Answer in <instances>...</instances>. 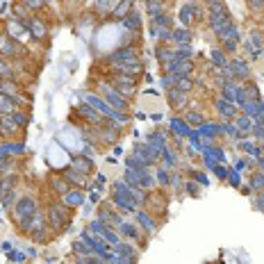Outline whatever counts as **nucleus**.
I'll return each instance as SVG.
<instances>
[{
    "label": "nucleus",
    "mask_w": 264,
    "mask_h": 264,
    "mask_svg": "<svg viewBox=\"0 0 264 264\" xmlns=\"http://www.w3.org/2000/svg\"><path fill=\"white\" fill-rule=\"evenodd\" d=\"M0 76H12V66H9V64H7V62H2V60H0Z\"/></svg>",
    "instance_id": "nucleus-11"
},
{
    "label": "nucleus",
    "mask_w": 264,
    "mask_h": 264,
    "mask_svg": "<svg viewBox=\"0 0 264 264\" xmlns=\"http://www.w3.org/2000/svg\"><path fill=\"white\" fill-rule=\"evenodd\" d=\"M246 2H248L253 9H262L264 7V0H246Z\"/></svg>",
    "instance_id": "nucleus-13"
},
{
    "label": "nucleus",
    "mask_w": 264,
    "mask_h": 264,
    "mask_svg": "<svg viewBox=\"0 0 264 264\" xmlns=\"http://www.w3.org/2000/svg\"><path fill=\"white\" fill-rule=\"evenodd\" d=\"M107 98H109V103H114V105L121 107V109L125 107V100H123L119 93H114V91H107Z\"/></svg>",
    "instance_id": "nucleus-8"
},
{
    "label": "nucleus",
    "mask_w": 264,
    "mask_h": 264,
    "mask_svg": "<svg viewBox=\"0 0 264 264\" xmlns=\"http://www.w3.org/2000/svg\"><path fill=\"white\" fill-rule=\"evenodd\" d=\"M55 189H60V191H66V185L62 180H55Z\"/></svg>",
    "instance_id": "nucleus-16"
},
{
    "label": "nucleus",
    "mask_w": 264,
    "mask_h": 264,
    "mask_svg": "<svg viewBox=\"0 0 264 264\" xmlns=\"http://www.w3.org/2000/svg\"><path fill=\"white\" fill-rule=\"evenodd\" d=\"M0 112H14V103H12V98H7V96H0Z\"/></svg>",
    "instance_id": "nucleus-7"
},
{
    "label": "nucleus",
    "mask_w": 264,
    "mask_h": 264,
    "mask_svg": "<svg viewBox=\"0 0 264 264\" xmlns=\"http://www.w3.org/2000/svg\"><path fill=\"white\" fill-rule=\"evenodd\" d=\"M25 2H28V5H30V7H41V2H44V0H25Z\"/></svg>",
    "instance_id": "nucleus-15"
},
{
    "label": "nucleus",
    "mask_w": 264,
    "mask_h": 264,
    "mask_svg": "<svg viewBox=\"0 0 264 264\" xmlns=\"http://www.w3.org/2000/svg\"><path fill=\"white\" fill-rule=\"evenodd\" d=\"M68 210L64 207V205H57L55 203L50 210H48V221H50V226L55 228V230H60V228H64L68 223Z\"/></svg>",
    "instance_id": "nucleus-1"
},
{
    "label": "nucleus",
    "mask_w": 264,
    "mask_h": 264,
    "mask_svg": "<svg viewBox=\"0 0 264 264\" xmlns=\"http://www.w3.org/2000/svg\"><path fill=\"white\" fill-rule=\"evenodd\" d=\"M233 66H234V73H237V76H242V78L248 76V66H246L244 62H234Z\"/></svg>",
    "instance_id": "nucleus-9"
},
{
    "label": "nucleus",
    "mask_w": 264,
    "mask_h": 264,
    "mask_svg": "<svg viewBox=\"0 0 264 264\" xmlns=\"http://www.w3.org/2000/svg\"><path fill=\"white\" fill-rule=\"evenodd\" d=\"M0 55H7V57L16 55V44L7 34H0Z\"/></svg>",
    "instance_id": "nucleus-6"
},
{
    "label": "nucleus",
    "mask_w": 264,
    "mask_h": 264,
    "mask_svg": "<svg viewBox=\"0 0 264 264\" xmlns=\"http://www.w3.org/2000/svg\"><path fill=\"white\" fill-rule=\"evenodd\" d=\"M130 18L128 21H125V25H128V28H139V16H137V12H130Z\"/></svg>",
    "instance_id": "nucleus-10"
},
{
    "label": "nucleus",
    "mask_w": 264,
    "mask_h": 264,
    "mask_svg": "<svg viewBox=\"0 0 264 264\" xmlns=\"http://www.w3.org/2000/svg\"><path fill=\"white\" fill-rule=\"evenodd\" d=\"M66 178H68V180H71V182H80V185H82V175H80V173H73V171H68V173H66Z\"/></svg>",
    "instance_id": "nucleus-12"
},
{
    "label": "nucleus",
    "mask_w": 264,
    "mask_h": 264,
    "mask_svg": "<svg viewBox=\"0 0 264 264\" xmlns=\"http://www.w3.org/2000/svg\"><path fill=\"white\" fill-rule=\"evenodd\" d=\"M189 87H191V82H189V80H180V87H178V89H180V91H187Z\"/></svg>",
    "instance_id": "nucleus-14"
},
{
    "label": "nucleus",
    "mask_w": 264,
    "mask_h": 264,
    "mask_svg": "<svg viewBox=\"0 0 264 264\" xmlns=\"http://www.w3.org/2000/svg\"><path fill=\"white\" fill-rule=\"evenodd\" d=\"M14 187H16V175H7L5 180L0 182V196H2V201H7L12 196Z\"/></svg>",
    "instance_id": "nucleus-4"
},
{
    "label": "nucleus",
    "mask_w": 264,
    "mask_h": 264,
    "mask_svg": "<svg viewBox=\"0 0 264 264\" xmlns=\"http://www.w3.org/2000/svg\"><path fill=\"white\" fill-rule=\"evenodd\" d=\"M210 21H212V28L219 32V34L226 30V28H230V16H228V12H226L223 5H214V7H212V18Z\"/></svg>",
    "instance_id": "nucleus-2"
},
{
    "label": "nucleus",
    "mask_w": 264,
    "mask_h": 264,
    "mask_svg": "<svg viewBox=\"0 0 264 264\" xmlns=\"http://www.w3.org/2000/svg\"><path fill=\"white\" fill-rule=\"evenodd\" d=\"M16 214H18V219H23L25 223H28V219H32L34 214H37V203L32 201V198H23V201H18V205H16Z\"/></svg>",
    "instance_id": "nucleus-3"
},
{
    "label": "nucleus",
    "mask_w": 264,
    "mask_h": 264,
    "mask_svg": "<svg viewBox=\"0 0 264 264\" xmlns=\"http://www.w3.org/2000/svg\"><path fill=\"white\" fill-rule=\"evenodd\" d=\"M109 62H137V53L132 48H123L119 53L109 55Z\"/></svg>",
    "instance_id": "nucleus-5"
}]
</instances>
